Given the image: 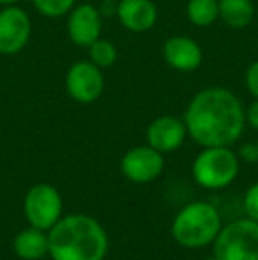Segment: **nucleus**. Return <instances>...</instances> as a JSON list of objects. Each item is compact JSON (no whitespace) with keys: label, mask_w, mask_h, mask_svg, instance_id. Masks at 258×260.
<instances>
[{"label":"nucleus","mask_w":258,"mask_h":260,"mask_svg":"<svg viewBox=\"0 0 258 260\" xmlns=\"http://www.w3.org/2000/svg\"><path fill=\"white\" fill-rule=\"evenodd\" d=\"M188 137L200 147L234 145L246 127V108L237 94L225 87L198 90L184 112Z\"/></svg>","instance_id":"obj_1"},{"label":"nucleus","mask_w":258,"mask_h":260,"mask_svg":"<svg viewBox=\"0 0 258 260\" xmlns=\"http://www.w3.org/2000/svg\"><path fill=\"white\" fill-rule=\"evenodd\" d=\"M52 260H104L110 237L96 218L83 212L65 214L48 230Z\"/></svg>","instance_id":"obj_2"},{"label":"nucleus","mask_w":258,"mask_h":260,"mask_svg":"<svg viewBox=\"0 0 258 260\" xmlns=\"http://www.w3.org/2000/svg\"><path fill=\"white\" fill-rule=\"evenodd\" d=\"M223 226V218L214 204L195 200L175 214L170 226L172 237L186 250H200L214 243Z\"/></svg>","instance_id":"obj_3"},{"label":"nucleus","mask_w":258,"mask_h":260,"mask_svg":"<svg viewBox=\"0 0 258 260\" xmlns=\"http://www.w3.org/2000/svg\"><path fill=\"white\" fill-rule=\"evenodd\" d=\"M241 159L230 145L202 147L191 165L193 181L203 189H225L237 179Z\"/></svg>","instance_id":"obj_4"},{"label":"nucleus","mask_w":258,"mask_h":260,"mask_svg":"<svg viewBox=\"0 0 258 260\" xmlns=\"http://www.w3.org/2000/svg\"><path fill=\"white\" fill-rule=\"evenodd\" d=\"M212 255L217 260H258V221L246 216L223 225Z\"/></svg>","instance_id":"obj_5"},{"label":"nucleus","mask_w":258,"mask_h":260,"mask_svg":"<svg viewBox=\"0 0 258 260\" xmlns=\"http://www.w3.org/2000/svg\"><path fill=\"white\" fill-rule=\"evenodd\" d=\"M23 214L28 225L48 232L64 216L62 195L52 184H34L23 197Z\"/></svg>","instance_id":"obj_6"},{"label":"nucleus","mask_w":258,"mask_h":260,"mask_svg":"<svg viewBox=\"0 0 258 260\" xmlns=\"http://www.w3.org/2000/svg\"><path fill=\"white\" fill-rule=\"evenodd\" d=\"M64 87L67 96L80 105H92L104 92L103 69L90 60L72 62L65 71Z\"/></svg>","instance_id":"obj_7"},{"label":"nucleus","mask_w":258,"mask_h":260,"mask_svg":"<svg viewBox=\"0 0 258 260\" xmlns=\"http://www.w3.org/2000/svg\"><path fill=\"white\" fill-rule=\"evenodd\" d=\"M32 38V20L16 6L0 7V55H18L27 48Z\"/></svg>","instance_id":"obj_8"},{"label":"nucleus","mask_w":258,"mask_h":260,"mask_svg":"<svg viewBox=\"0 0 258 260\" xmlns=\"http://www.w3.org/2000/svg\"><path fill=\"white\" fill-rule=\"evenodd\" d=\"M165 170V154L149 144L129 149L121 159V172L129 182L149 184L154 182Z\"/></svg>","instance_id":"obj_9"},{"label":"nucleus","mask_w":258,"mask_h":260,"mask_svg":"<svg viewBox=\"0 0 258 260\" xmlns=\"http://www.w3.org/2000/svg\"><path fill=\"white\" fill-rule=\"evenodd\" d=\"M65 32L72 45L87 50L103 34V13L92 4H76L65 16Z\"/></svg>","instance_id":"obj_10"},{"label":"nucleus","mask_w":258,"mask_h":260,"mask_svg":"<svg viewBox=\"0 0 258 260\" xmlns=\"http://www.w3.org/2000/svg\"><path fill=\"white\" fill-rule=\"evenodd\" d=\"M188 138L184 119L175 115H159L147 126V144L161 154L179 151Z\"/></svg>","instance_id":"obj_11"},{"label":"nucleus","mask_w":258,"mask_h":260,"mask_svg":"<svg viewBox=\"0 0 258 260\" xmlns=\"http://www.w3.org/2000/svg\"><path fill=\"white\" fill-rule=\"evenodd\" d=\"M119 23L133 34H143L156 27L159 11L152 0H119L115 4Z\"/></svg>","instance_id":"obj_12"},{"label":"nucleus","mask_w":258,"mask_h":260,"mask_svg":"<svg viewBox=\"0 0 258 260\" xmlns=\"http://www.w3.org/2000/svg\"><path fill=\"white\" fill-rule=\"evenodd\" d=\"M163 58L168 68L179 73H191L202 66L203 50L190 36H172L163 43Z\"/></svg>","instance_id":"obj_13"},{"label":"nucleus","mask_w":258,"mask_h":260,"mask_svg":"<svg viewBox=\"0 0 258 260\" xmlns=\"http://www.w3.org/2000/svg\"><path fill=\"white\" fill-rule=\"evenodd\" d=\"M13 251L20 260H43L48 257V232L28 225L13 239Z\"/></svg>","instance_id":"obj_14"},{"label":"nucleus","mask_w":258,"mask_h":260,"mask_svg":"<svg viewBox=\"0 0 258 260\" xmlns=\"http://www.w3.org/2000/svg\"><path fill=\"white\" fill-rule=\"evenodd\" d=\"M219 20L230 28H244L255 18L253 0H217Z\"/></svg>","instance_id":"obj_15"},{"label":"nucleus","mask_w":258,"mask_h":260,"mask_svg":"<svg viewBox=\"0 0 258 260\" xmlns=\"http://www.w3.org/2000/svg\"><path fill=\"white\" fill-rule=\"evenodd\" d=\"M186 16L191 25L205 28L219 20L217 0H188Z\"/></svg>","instance_id":"obj_16"},{"label":"nucleus","mask_w":258,"mask_h":260,"mask_svg":"<svg viewBox=\"0 0 258 260\" xmlns=\"http://www.w3.org/2000/svg\"><path fill=\"white\" fill-rule=\"evenodd\" d=\"M87 52H89V60L101 69L112 68V66L117 62V57H119L117 46H115L110 39H104L103 36H101L99 39H96V41L87 48Z\"/></svg>","instance_id":"obj_17"},{"label":"nucleus","mask_w":258,"mask_h":260,"mask_svg":"<svg viewBox=\"0 0 258 260\" xmlns=\"http://www.w3.org/2000/svg\"><path fill=\"white\" fill-rule=\"evenodd\" d=\"M32 6L41 16L48 20L67 16V13L76 6V0H32Z\"/></svg>","instance_id":"obj_18"},{"label":"nucleus","mask_w":258,"mask_h":260,"mask_svg":"<svg viewBox=\"0 0 258 260\" xmlns=\"http://www.w3.org/2000/svg\"><path fill=\"white\" fill-rule=\"evenodd\" d=\"M242 209H244L246 216L258 221V181L253 182L244 193L242 199Z\"/></svg>","instance_id":"obj_19"},{"label":"nucleus","mask_w":258,"mask_h":260,"mask_svg":"<svg viewBox=\"0 0 258 260\" xmlns=\"http://www.w3.org/2000/svg\"><path fill=\"white\" fill-rule=\"evenodd\" d=\"M235 152H237L241 163H248V165L258 163V144L256 142H244Z\"/></svg>","instance_id":"obj_20"},{"label":"nucleus","mask_w":258,"mask_h":260,"mask_svg":"<svg viewBox=\"0 0 258 260\" xmlns=\"http://www.w3.org/2000/svg\"><path fill=\"white\" fill-rule=\"evenodd\" d=\"M244 83H246V89L248 92L251 94L255 100H258V60L251 62L248 66L244 73Z\"/></svg>","instance_id":"obj_21"},{"label":"nucleus","mask_w":258,"mask_h":260,"mask_svg":"<svg viewBox=\"0 0 258 260\" xmlns=\"http://www.w3.org/2000/svg\"><path fill=\"white\" fill-rule=\"evenodd\" d=\"M246 126L258 131V100H255L246 108Z\"/></svg>","instance_id":"obj_22"},{"label":"nucleus","mask_w":258,"mask_h":260,"mask_svg":"<svg viewBox=\"0 0 258 260\" xmlns=\"http://www.w3.org/2000/svg\"><path fill=\"white\" fill-rule=\"evenodd\" d=\"M20 0H0V7H6V6H16Z\"/></svg>","instance_id":"obj_23"},{"label":"nucleus","mask_w":258,"mask_h":260,"mask_svg":"<svg viewBox=\"0 0 258 260\" xmlns=\"http://www.w3.org/2000/svg\"><path fill=\"white\" fill-rule=\"evenodd\" d=\"M101 2H104V4H117L119 0H101Z\"/></svg>","instance_id":"obj_24"},{"label":"nucleus","mask_w":258,"mask_h":260,"mask_svg":"<svg viewBox=\"0 0 258 260\" xmlns=\"http://www.w3.org/2000/svg\"><path fill=\"white\" fill-rule=\"evenodd\" d=\"M202 260H217L214 255H209V257H205V258H202Z\"/></svg>","instance_id":"obj_25"}]
</instances>
